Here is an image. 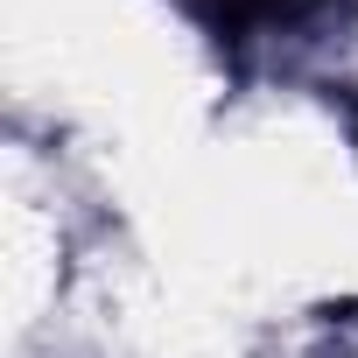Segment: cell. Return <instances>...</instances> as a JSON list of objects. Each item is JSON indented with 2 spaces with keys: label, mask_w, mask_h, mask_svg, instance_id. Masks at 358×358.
Returning <instances> with one entry per match:
<instances>
[{
  "label": "cell",
  "mask_w": 358,
  "mask_h": 358,
  "mask_svg": "<svg viewBox=\"0 0 358 358\" xmlns=\"http://www.w3.org/2000/svg\"><path fill=\"white\" fill-rule=\"evenodd\" d=\"M309 8H323V0H197V15L218 43H239V36H253L267 22H295Z\"/></svg>",
  "instance_id": "6da1fadb"
}]
</instances>
